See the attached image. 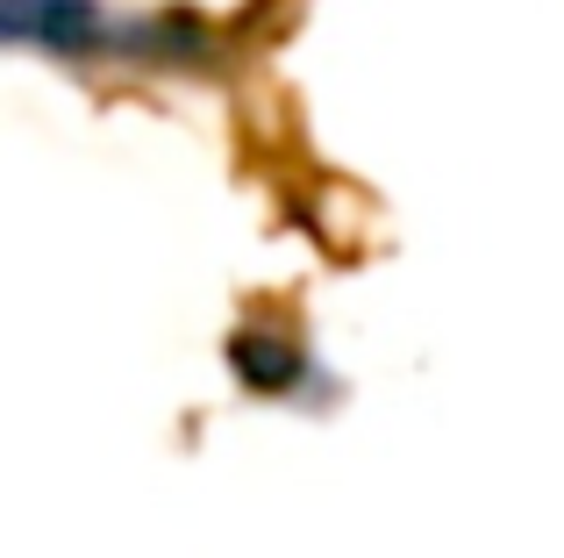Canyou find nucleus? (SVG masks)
Here are the masks:
<instances>
[{
	"instance_id": "1",
	"label": "nucleus",
	"mask_w": 564,
	"mask_h": 558,
	"mask_svg": "<svg viewBox=\"0 0 564 558\" xmlns=\"http://www.w3.org/2000/svg\"><path fill=\"white\" fill-rule=\"evenodd\" d=\"M0 51L65 72L122 79H221L229 36L200 8H122V0H0Z\"/></svg>"
},
{
	"instance_id": "2",
	"label": "nucleus",
	"mask_w": 564,
	"mask_h": 558,
	"mask_svg": "<svg viewBox=\"0 0 564 558\" xmlns=\"http://www.w3.org/2000/svg\"><path fill=\"white\" fill-rule=\"evenodd\" d=\"M229 365L264 401H301V387L315 379V351H307V336L293 330L286 315H250L243 330L229 336Z\"/></svg>"
}]
</instances>
